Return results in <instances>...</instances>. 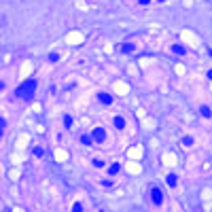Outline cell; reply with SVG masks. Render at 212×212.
<instances>
[{
  "mask_svg": "<svg viewBox=\"0 0 212 212\" xmlns=\"http://www.w3.org/2000/svg\"><path fill=\"white\" fill-rule=\"evenodd\" d=\"M36 87H38V83L34 81V79H28V81H24L19 87H17V98L19 100H32L34 98V94H36Z\"/></svg>",
  "mask_w": 212,
  "mask_h": 212,
  "instance_id": "1",
  "label": "cell"
},
{
  "mask_svg": "<svg viewBox=\"0 0 212 212\" xmlns=\"http://www.w3.org/2000/svg\"><path fill=\"white\" fill-rule=\"evenodd\" d=\"M151 201H153L155 206H161V204H164V191L157 189V187H153V189H151Z\"/></svg>",
  "mask_w": 212,
  "mask_h": 212,
  "instance_id": "2",
  "label": "cell"
},
{
  "mask_svg": "<svg viewBox=\"0 0 212 212\" xmlns=\"http://www.w3.org/2000/svg\"><path fill=\"white\" fill-rule=\"evenodd\" d=\"M98 100H100V104H104V106H110L113 102H115V98H113V94H106V91H102V94H98Z\"/></svg>",
  "mask_w": 212,
  "mask_h": 212,
  "instance_id": "3",
  "label": "cell"
},
{
  "mask_svg": "<svg viewBox=\"0 0 212 212\" xmlns=\"http://www.w3.org/2000/svg\"><path fill=\"white\" fill-rule=\"evenodd\" d=\"M91 136H94V142H104L106 140V130L104 127H95Z\"/></svg>",
  "mask_w": 212,
  "mask_h": 212,
  "instance_id": "4",
  "label": "cell"
},
{
  "mask_svg": "<svg viewBox=\"0 0 212 212\" xmlns=\"http://www.w3.org/2000/svg\"><path fill=\"white\" fill-rule=\"evenodd\" d=\"M165 182H168L170 187H176L178 185V176L176 174H168V176H165Z\"/></svg>",
  "mask_w": 212,
  "mask_h": 212,
  "instance_id": "5",
  "label": "cell"
},
{
  "mask_svg": "<svg viewBox=\"0 0 212 212\" xmlns=\"http://www.w3.org/2000/svg\"><path fill=\"white\" fill-rule=\"evenodd\" d=\"M119 172H121V164H113L108 168V174H110V176H117Z\"/></svg>",
  "mask_w": 212,
  "mask_h": 212,
  "instance_id": "6",
  "label": "cell"
},
{
  "mask_svg": "<svg viewBox=\"0 0 212 212\" xmlns=\"http://www.w3.org/2000/svg\"><path fill=\"white\" fill-rule=\"evenodd\" d=\"M200 115H201V117H206V119H210L212 117L210 106H200Z\"/></svg>",
  "mask_w": 212,
  "mask_h": 212,
  "instance_id": "7",
  "label": "cell"
},
{
  "mask_svg": "<svg viewBox=\"0 0 212 212\" xmlns=\"http://www.w3.org/2000/svg\"><path fill=\"white\" fill-rule=\"evenodd\" d=\"M81 144H85V146L94 144V136H87V134H83V136H81Z\"/></svg>",
  "mask_w": 212,
  "mask_h": 212,
  "instance_id": "8",
  "label": "cell"
},
{
  "mask_svg": "<svg viewBox=\"0 0 212 212\" xmlns=\"http://www.w3.org/2000/svg\"><path fill=\"white\" fill-rule=\"evenodd\" d=\"M172 51L178 53V55H185V53H187V49L182 47V45H172Z\"/></svg>",
  "mask_w": 212,
  "mask_h": 212,
  "instance_id": "9",
  "label": "cell"
},
{
  "mask_svg": "<svg viewBox=\"0 0 212 212\" xmlns=\"http://www.w3.org/2000/svg\"><path fill=\"white\" fill-rule=\"evenodd\" d=\"M115 127H117V130H123V127H125V119L123 117H115Z\"/></svg>",
  "mask_w": 212,
  "mask_h": 212,
  "instance_id": "10",
  "label": "cell"
},
{
  "mask_svg": "<svg viewBox=\"0 0 212 212\" xmlns=\"http://www.w3.org/2000/svg\"><path fill=\"white\" fill-rule=\"evenodd\" d=\"M121 51H125V53H131V51H134V45H131V43H125V45H121Z\"/></svg>",
  "mask_w": 212,
  "mask_h": 212,
  "instance_id": "11",
  "label": "cell"
},
{
  "mask_svg": "<svg viewBox=\"0 0 212 212\" xmlns=\"http://www.w3.org/2000/svg\"><path fill=\"white\" fill-rule=\"evenodd\" d=\"M64 127H66V130H68V127H72V117H68V115L64 117Z\"/></svg>",
  "mask_w": 212,
  "mask_h": 212,
  "instance_id": "12",
  "label": "cell"
},
{
  "mask_svg": "<svg viewBox=\"0 0 212 212\" xmlns=\"http://www.w3.org/2000/svg\"><path fill=\"white\" fill-rule=\"evenodd\" d=\"M182 144H185V146H191V144H193V138H191V136H185V138H182Z\"/></svg>",
  "mask_w": 212,
  "mask_h": 212,
  "instance_id": "13",
  "label": "cell"
},
{
  "mask_svg": "<svg viewBox=\"0 0 212 212\" xmlns=\"http://www.w3.org/2000/svg\"><path fill=\"white\" fill-rule=\"evenodd\" d=\"M72 212H83V206L76 201V204H72Z\"/></svg>",
  "mask_w": 212,
  "mask_h": 212,
  "instance_id": "14",
  "label": "cell"
},
{
  "mask_svg": "<svg viewBox=\"0 0 212 212\" xmlns=\"http://www.w3.org/2000/svg\"><path fill=\"white\" fill-rule=\"evenodd\" d=\"M32 155H34V157H43V149H40V146H36L34 151H32Z\"/></svg>",
  "mask_w": 212,
  "mask_h": 212,
  "instance_id": "15",
  "label": "cell"
},
{
  "mask_svg": "<svg viewBox=\"0 0 212 212\" xmlns=\"http://www.w3.org/2000/svg\"><path fill=\"white\" fill-rule=\"evenodd\" d=\"M4 127H7V121H4V119H0V136L4 134Z\"/></svg>",
  "mask_w": 212,
  "mask_h": 212,
  "instance_id": "16",
  "label": "cell"
},
{
  "mask_svg": "<svg viewBox=\"0 0 212 212\" xmlns=\"http://www.w3.org/2000/svg\"><path fill=\"white\" fill-rule=\"evenodd\" d=\"M49 59H51V62H58L59 55H58V53H49Z\"/></svg>",
  "mask_w": 212,
  "mask_h": 212,
  "instance_id": "17",
  "label": "cell"
},
{
  "mask_svg": "<svg viewBox=\"0 0 212 212\" xmlns=\"http://www.w3.org/2000/svg\"><path fill=\"white\" fill-rule=\"evenodd\" d=\"M94 165H95V168H102V165H104V164H102L100 159H94Z\"/></svg>",
  "mask_w": 212,
  "mask_h": 212,
  "instance_id": "18",
  "label": "cell"
},
{
  "mask_svg": "<svg viewBox=\"0 0 212 212\" xmlns=\"http://www.w3.org/2000/svg\"><path fill=\"white\" fill-rule=\"evenodd\" d=\"M138 2H140V4H149L151 0H138Z\"/></svg>",
  "mask_w": 212,
  "mask_h": 212,
  "instance_id": "19",
  "label": "cell"
},
{
  "mask_svg": "<svg viewBox=\"0 0 212 212\" xmlns=\"http://www.w3.org/2000/svg\"><path fill=\"white\" fill-rule=\"evenodd\" d=\"M208 79H210V81H212V70H208Z\"/></svg>",
  "mask_w": 212,
  "mask_h": 212,
  "instance_id": "20",
  "label": "cell"
},
{
  "mask_svg": "<svg viewBox=\"0 0 212 212\" xmlns=\"http://www.w3.org/2000/svg\"><path fill=\"white\" fill-rule=\"evenodd\" d=\"M0 89H4V83H2V81H0Z\"/></svg>",
  "mask_w": 212,
  "mask_h": 212,
  "instance_id": "21",
  "label": "cell"
},
{
  "mask_svg": "<svg viewBox=\"0 0 212 212\" xmlns=\"http://www.w3.org/2000/svg\"><path fill=\"white\" fill-rule=\"evenodd\" d=\"M208 55H210V58H212V49H208Z\"/></svg>",
  "mask_w": 212,
  "mask_h": 212,
  "instance_id": "22",
  "label": "cell"
},
{
  "mask_svg": "<svg viewBox=\"0 0 212 212\" xmlns=\"http://www.w3.org/2000/svg\"><path fill=\"white\" fill-rule=\"evenodd\" d=\"M157 2H165V0H157Z\"/></svg>",
  "mask_w": 212,
  "mask_h": 212,
  "instance_id": "23",
  "label": "cell"
}]
</instances>
